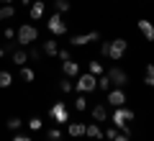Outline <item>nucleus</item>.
Here are the masks:
<instances>
[{"mask_svg": "<svg viewBox=\"0 0 154 141\" xmlns=\"http://www.w3.org/2000/svg\"><path fill=\"white\" fill-rule=\"evenodd\" d=\"M31 3H33V0H23V5H31Z\"/></svg>", "mask_w": 154, "mask_h": 141, "instance_id": "37", "label": "nucleus"}, {"mask_svg": "<svg viewBox=\"0 0 154 141\" xmlns=\"http://www.w3.org/2000/svg\"><path fill=\"white\" fill-rule=\"evenodd\" d=\"M44 51H46V57H57V54H59V46H57V41H54V38L44 41Z\"/></svg>", "mask_w": 154, "mask_h": 141, "instance_id": "17", "label": "nucleus"}, {"mask_svg": "<svg viewBox=\"0 0 154 141\" xmlns=\"http://www.w3.org/2000/svg\"><path fill=\"white\" fill-rule=\"evenodd\" d=\"M5 54H8V51H5V49H3V46H0V59H3V57H5Z\"/></svg>", "mask_w": 154, "mask_h": 141, "instance_id": "36", "label": "nucleus"}, {"mask_svg": "<svg viewBox=\"0 0 154 141\" xmlns=\"http://www.w3.org/2000/svg\"><path fill=\"white\" fill-rule=\"evenodd\" d=\"M13 16H16V8L13 5H0V21H8Z\"/></svg>", "mask_w": 154, "mask_h": 141, "instance_id": "19", "label": "nucleus"}, {"mask_svg": "<svg viewBox=\"0 0 154 141\" xmlns=\"http://www.w3.org/2000/svg\"><path fill=\"white\" fill-rule=\"evenodd\" d=\"M49 118L54 121V123H59V126H67V123H69V113H67V103L57 100V103H54V105L49 108Z\"/></svg>", "mask_w": 154, "mask_h": 141, "instance_id": "3", "label": "nucleus"}, {"mask_svg": "<svg viewBox=\"0 0 154 141\" xmlns=\"http://www.w3.org/2000/svg\"><path fill=\"white\" fill-rule=\"evenodd\" d=\"M98 38H100L98 31H90V33H77V36H72L69 44H72V46H88V44L98 41Z\"/></svg>", "mask_w": 154, "mask_h": 141, "instance_id": "9", "label": "nucleus"}, {"mask_svg": "<svg viewBox=\"0 0 154 141\" xmlns=\"http://www.w3.org/2000/svg\"><path fill=\"white\" fill-rule=\"evenodd\" d=\"M46 139L49 141H62V131L59 128H49L46 131Z\"/></svg>", "mask_w": 154, "mask_h": 141, "instance_id": "27", "label": "nucleus"}, {"mask_svg": "<svg viewBox=\"0 0 154 141\" xmlns=\"http://www.w3.org/2000/svg\"><path fill=\"white\" fill-rule=\"evenodd\" d=\"M105 77L110 80V85H113V87H121V90L128 85V75L121 69V67H110V69L105 72Z\"/></svg>", "mask_w": 154, "mask_h": 141, "instance_id": "6", "label": "nucleus"}, {"mask_svg": "<svg viewBox=\"0 0 154 141\" xmlns=\"http://www.w3.org/2000/svg\"><path fill=\"white\" fill-rule=\"evenodd\" d=\"M139 31H141V36L146 38V41H154V23L146 21V18H141V21H136Z\"/></svg>", "mask_w": 154, "mask_h": 141, "instance_id": "10", "label": "nucleus"}, {"mask_svg": "<svg viewBox=\"0 0 154 141\" xmlns=\"http://www.w3.org/2000/svg\"><path fill=\"white\" fill-rule=\"evenodd\" d=\"M98 90H103V92H108V90H110V80H108L105 75H100V77H98Z\"/></svg>", "mask_w": 154, "mask_h": 141, "instance_id": "24", "label": "nucleus"}, {"mask_svg": "<svg viewBox=\"0 0 154 141\" xmlns=\"http://www.w3.org/2000/svg\"><path fill=\"white\" fill-rule=\"evenodd\" d=\"M59 90H62V92H72V90H75V85L69 82V77H64V80L59 82Z\"/></svg>", "mask_w": 154, "mask_h": 141, "instance_id": "29", "label": "nucleus"}, {"mask_svg": "<svg viewBox=\"0 0 154 141\" xmlns=\"http://www.w3.org/2000/svg\"><path fill=\"white\" fill-rule=\"evenodd\" d=\"M62 69H64V75L67 77H77L80 75V64H77V62H62Z\"/></svg>", "mask_w": 154, "mask_h": 141, "instance_id": "15", "label": "nucleus"}, {"mask_svg": "<svg viewBox=\"0 0 154 141\" xmlns=\"http://www.w3.org/2000/svg\"><path fill=\"white\" fill-rule=\"evenodd\" d=\"M85 133H88L90 139H103V128H100L98 123H88L85 126Z\"/></svg>", "mask_w": 154, "mask_h": 141, "instance_id": "16", "label": "nucleus"}, {"mask_svg": "<svg viewBox=\"0 0 154 141\" xmlns=\"http://www.w3.org/2000/svg\"><path fill=\"white\" fill-rule=\"evenodd\" d=\"M93 118L98 121V123H105V121H108V108H105L103 103H98V105L93 108Z\"/></svg>", "mask_w": 154, "mask_h": 141, "instance_id": "14", "label": "nucleus"}, {"mask_svg": "<svg viewBox=\"0 0 154 141\" xmlns=\"http://www.w3.org/2000/svg\"><path fill=\"white\" fill-rule=\"evenodd\" d=\"M11 3H13V0H3V5H11Z\"/></svg>", "mask_w": 154, "mask_h": 141, "instance_id": "38", "label": "nucleus"}, {"mask_svg": "<svg viewBox=\"0 0 154 141\" xmlns=\"http://www.w3.org/2000/svg\"><path fill=\"white\" fill-rule=\"evenodd\" d=\"M21 80H23V82H33V80H36V72H33L31 67L23 64V67H21Z\"/></svg>", "mask_w": 154, "mask_h": 141, "instance_id": "18", "label": "nucleus"}, {"mask_svg": "<svg viewBox=\"0 0 154 141\" xmlns=\"http://www.w3.org/2000/svg\"><path fill=\"white\" fill-rule=\"evenodd\" d=\"M13 141H31V139H28L26 133H16V136H13Z\"/></svg>", "mask_w": 154, "mask_h": 141, "instance_id": "35", "label": "nucleus"}, {"mask_svg": "<svg viewBox=\"0 0 154 141\" xmlns=\"http://www.w3.org/2000/svg\"><path fill=\"white\" fill-rule=\"evenodd\" d=\"M3 36H5L8 41H13V38H16V28H11V26H5V28H3Z\"/></svg>", "mask_w": 154, "mask_h": 141, "instance_id": "31", "label": "nucleus"}, {"mask_svg": "<svg viewBox=\"0 0 154 141\" xmlns=\"http://www.w3.org/2000/svg\"><path fill=\"white\" fill-rule=\"evenodd\" d=\"M54 8H57V13H67L72 8V3L69 0H54Z\"/></svg>", "mask_w": 154, "mask_h": 141, "instance_id": "23", "label": "nucleus"}, {"mask_svg": "<svg viewBox=\"0 0 154 141\" xmlns=\"http://www.w3.org/2000/svg\"><path fill=\"white\" fill-rule=\"evenodd\" d=\"M57 57H59L62 62H69V59H72V54H69V51H67V49H62V51H59V54H57Z\"/></svg>", "mask_w": 154, "mask_h": 141, "instance_id": "33", "label": "nucleus"}, {"mask_svg": "<svg viewBox=\"0 0 154 141\" xmlns=\"http://www.w3.org/2000/svg\"><path fill=\"white\" fill-rule=\"evenodd\" d=\"M134 118H136V113H134L131 108H123V105H121V108H116V110H113V115H110V123H113L118 131H123Z\"/></svg>", "mask_w": 154, "mask_h": 141, "instance_id": "1", "label": "nucleus"}, {"mask_svg": "<svg viewBox=\"0 0 154 141\" xmlns=\"http://www.w3.org/2000/svg\"><path fill=\"white\" fill-rule=\"evenodd\" d=\"M41 126H44V121L38 118V115H33V118L28 121V128H31V131H41Z\"/></svg>", "mask_w": 154, "mask_h": 141, "instance_id": "26", "label": "nucleus"}, {"mask_svg": "<svg viewBox=\"0 0 154 141\" xmlns=\"http://www.w3.org/2000/svg\"><path fill=\"white\" fill-rule=\"evenodd\" d=\"M36 38H38V31L33 26H26L23 23L21 28H16V44H21V46H31Z\"/></svg>", "mask_w": 154, "mask_h": 141, "instance_id": "2", "label": "nucleus"}, {"mask_svg": "<svg viewBox=\"0 0 154 141\" xmlns=\"http://www.w3.org/2000/svg\"><path fill=\"white\" fill-rule=\"evenodd\" d=\"M126 49H128V41H126V38H113L110 46H108V57L113 62H121L123 54H126Z\"/></svg>", "mask_w": 154, "mask_h": 141, "instance_id": "5", "label": "nucleus"}, {"mask_svg": "<svg viewBox=\"0 0 154 141\" xmlns=\"http://www.w3.org/2000/svg\"><path fill=\"white\" fill-rule=\"evenodd\" d=\"M28 16H31L33 21H38V18L44 16V0H33L31 5H28Z\"/></svg>", "mask_w": 154, "mask_h": 141, "instance_id": "11", "label": "nucleus"}, {"mask_svg": "<svg viewBox=\"0 0 154 141\" xmlns=\"http://www.w3.org/2000/svg\"><path fill=\"white\" fill-rule=\"evenodd\" d=\"M46 28H49L54 36H64L67 33V23L62 21V13H51V16L46 18Z\"/></svg>", "mask_w": 154, "mask_h": 141, "instance_id": "7", "label": "nucleus"}, {"mask_svg": "<svg viewBox=\"0 0 154 141\" xmlns=\"http://www.w3.org/2000/svg\"><path fill=\"white\" fill-rule=\"evenodd\" d=\"M11 59H13V64H16V67H23L28 62V54H26V49H13L11 51Z\"/></svg>", "mask_w": 154, "mask_h": 141, "instance_id": "12", "label": "nucleus"}, {"mask_svg": "<svg viewBox=\"0 0 154 141\" xmlns=\"http://www.w3.org/2000/svg\"><path fill=\"white\" fill-rule=\"evenodd\" d=\"M88 72H90V75H95V77H100V75H103V64L93 59V62L88 64Z\"/></svg>", "mask_w": 154, "mask_h": 141, "instance_id": "22", "label": "nucleus"}, {"mask_svg": "<svg viewBox=\"0 0 154 141\" xmlns=\"http://www.w3.org/2000/svg\"><path fill=\"white\" fill-rule=\"evenodd\" d=\"M85 126L88 123H67V133L72 139H80V136H85Z\"/></svg>", "mask_w": 154, "mask_h": 141, "instance_id": "13", "label": "nucleus"}, {"mask_svg": "<svg viewBox=\"0 0 154 141\" xmlns=\"http://www.w3.org/2000/svg\"><path fill=\"white\" fill-rule=\"evenodd\" d=\"M126 92L121 90V87H116V90H108V100L105 103L110 105V108H121V105H126Z\"/></svg>", "mask_w": 154, "mask_h": 141, "instance_id": "8", "label": "nucleus"}, {"mask_svg": "<svg viewBox=\"0 0 154 141\" xmlns=\"http://www.w3.org/2000/svg\"><path fill=\"white\" fill-rule=\"evenodd\" d=\"M13 85V75L5 69H0V87H11Z\"/></svg>", "mask_w": 154, "mask_h": 141, "instance_id": "21", "label": "nucleus"}, {"mask_svg": "<svg viewBox=\"0 0 154 141\" xmlns=\"http://www.w3.org/2000/svg\"><path fill=\"white\" fill-rule=\"evenodd\" d=\"M108 46H110V41H103V44H100V54H103V57H108Z\"/></svg>", "mask_w": 154, "mask_h": 141, "instance_id": "34", "label": "nucleus"}, {"mask_svg": "<svg viewBox=\"0 0 154 141\" xmlns=\"http://www.w3.org/2000/svg\"><path fill=\"white\" fill-rule=\"evenodd\" d=\"M28 59L38 62V59H41V49H31V51H28Z\"/></svg>", "mask_w": 154, "mask_h": 141, "instance_id": "32", "label": "nucleus"}, {"mask_svg": "<svg viewBox=\"0 0 154 141\" xmlns=\"http://www.w3.org/2000/svg\"><path fill=\"white\" fill-rule=\"evenodd\" d=\"M144 80H146V85H149V87H154V64H149V67H146V72H144Z\"/></svg>", "mask_w": 154, "mask_h": 141, "instance_id": "25", "label": "nucleus"}, {"mask_svg": "<svg viewBox=\"0 0 154 141\" xmlns=\"http://www.w3.org/2000/svg\"><path fill=\"white\" fill-rule=\"evenodd\" d=\"M75 90H80V92H93V90H98V77L90 75V72H85V75H77Z\"/></svg>", "mask_w": 154, "mask_h": 141, "instance_id": "4", "label": "nucleus"}, {"mask_svg": "<svg viewBox=\"0 0 154 141\" xmlns=\"http://www.w3.org/2000/svg\"><path fill=\"white\" fill-rule=\"evenodd\" d=\"M21 126H23V121H21V118H16V115L5 121V128H8V131H21Z\"/></svg>", "mask_w": 154, "mask_h": 141, "instance_id": "20", "label": "nucleus"}, {"mask_svg": "<svg viewBox=\"0 0 154 141\" xmlns=\"http://www.w3.org/2000/svg\"><path fill=\"white\" fill-rule=\"evenodd\" d=\"M116 133H118V128H116V126H108V128L103 131V136H105L108 141H113V139H116Z\"/></svg>", "mask_w": 154, "mask_h": 141, "instance_id": "30", "label": "nucleus"}, {"mask_svg": "<svg viewBox=\"0 0 154 141\" xmlns=\"http://www.w3.org/2000/svg\"><path fill=\"white\" fill-rule=\"evenodd\" d=\"M75 110H80V113H82V110H88V100H85V95H80V98L75 100Z\"/></svg>", "mask_w": 154, "mask_h": 141, "instance_id": "28", "label": "nucleus"}]
</instances>
